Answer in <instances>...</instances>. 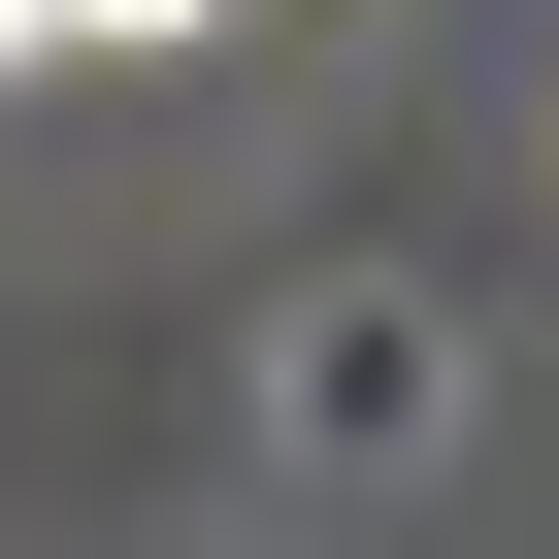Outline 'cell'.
Returning a JSON list of instances; mask_svg holds the SVG:
<instances>
[{
  "instance_id": "obj_2",
  "label": "cell",
  "mask_w": 559,
  "mask_h": 559,
  "mask_svg": "<svg viewBox=\"0 0 559 559\" xmlns=\"http://www.w3.org/2000/svg\"><path fill=\"white\" fill-rule=\"evenodd\" d=\"M0 67H67V0H0Z\"/></svg>"
},
{
  "instance_id": "obj_1",
  "label": "cell",
  "mask_w": 559,
  "mask_h": 559,
  "mask_svg": "<svg viewBox=\"0 0 559 559\" xmlns=\"http://www.w3.org/2000/svg\"><path fill=\"white\" fill-rule=\"evenodd\" d=\"M198 34H230V0H67V67H198Z\"/></svg>"
}]
</instances>
